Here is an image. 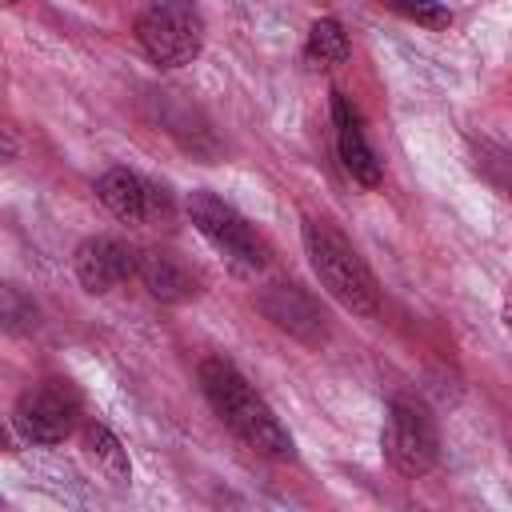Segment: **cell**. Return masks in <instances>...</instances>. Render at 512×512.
I'll list each match as a JSON object with an SVG mask.
<instances>
[{"label": "cell", "mask_w": 512, "mask_h": 512, "mask_svg": "<svg viewBox=\"0 0 512 512\" xmlns=\"http://www.w3.org/2000/svg\"><path fill=\"white\" fill-rule=\"evenodd\" d=\"M200 388L212 404V412L256 452H268V456H280L288 460L292 456V436L288 428L276 420V412L256 396V388L240 376V368L224 356H208L200 364Z\"/></svg>", "instance_id": "obj_1"}, {"label": "cell", "mask_w": 512, "mask_h": 512, "mask_svg": "<svg viewBox=\"0 0 512 512\" xmlns=\"http://www.w3.org/2000/svg\"><path fill=\"white\" fill-rule=\"evenodd\" d=\"M304 252H308V264H312L316 280L328 288L332 300H340L356 316H376V308H380L376 276L336 224L308 220L304 224Z\"/></svg>", "instance_id": "obj_2"}, {"label": "cell", "mask_w": 512, "mask_h": 512, "mask_svg": "<svg viewBox=\"0 0 512 512\" xmlns=\"http://www.w3.org/2000/svg\"><path fill=\"white\" fill-rule=\"evenodd\" d=\"M136 40L160 68L192 64L204 44V16L192 0H156L140 12Z\"/></svg>", "instance_id": "obj_3"}, {"label": "cell", "mask_w": 512, "mask_h": 512, "mask_svg": "<svg viewBox=\"0 0 512 512\" xmlns=\"http://www.w3.org/2000/svg\"><path fill=\"white\" fill-rule=\"evenodd\" d=\"M184 208H188L196 232H200L236 272H260V268H264V244H260V236L248 228V220H244L228 200H220V196L208 192V188H196V192L184 200Z\"/></svg>", "instance_id": "obj_4"}, {"label": "cell", "mask_w": 512, "mask_h": 512, "mask_svg": "<svg viewBox=\"0 0 512 512\" xmlns=\"http://www.w3.org/2000/svg\"><path fill=\"white\" fill-rule=\"evenodd\" d=\"M380 444H384L388 464L400 476H424L440 460V436H436L432 416L420 404H408V400H392Z\"/></svg>", "instance_id": "obj_5"}, {"label": "cell", "mask_w": 512, "mask_h": 512, "mask_svg": "<svg viewBox=\"0 0 512 512\" xmlns=\"http://www.w3.org/2000/svg\"><path fill=\"white\" fill-rule=\"evenodd\" d=\"M80 412V392L68 380H44L16 400V428L32 444H60Z\"/></svg>", "instance_id": "obj_6"}, {"label": "cell", "mask_w": 512, "mask_h": 512, "mask_svg": "<svg viewBox=\"0 0 512 512\" xmlns=\"http://www.w3.org/2000/svg\"><path fill=\"white\" fill-rule=\"evenodd\" d=\"M72 268H76V280L88 288V292H112L116 284H124L132 272H140V260L128 244L112 240V236H88L76 256H72Z\"/></svg>", "instance_id": "obj_7"}, {"label": "cell", "mask_w": 512, "mask_h": 512, "mask_svg": "<svg viewBox=\"0 0 512 512\" xmlns=\"http://www.w3.org/2000/svg\"><path fill=\"white\" fill-rule=\"evenodd\" d=\"M260 312L288 336H296L300 344H320L328 336V324H324V312L320 304L300 288V284H272L264 296H260Z\"/></svg>", "instance_id": "obj_8"}, {"label": "cell", "mask_w": 512, "mask_h": 512, "mask_svg": "<svg viewBox=\"0 0 512 512\" xmlns=\"http://www.w3.org/2000/svg\"><path fill=\"white\" fill-rule=\"evenodd\" d=\"M332 120H336V148H340V164L348 168L352 180L376 188L380 184V160L376 152L368 148L364 140V128H360V116L356 108L348 104L344 92H332Z\"/></svg>", "instance_id": "obj_9"}, {"label": "cell", "mask_w": 512, "mask_h": 512, "mask_svg": "<svg viewBox=\"0 0 512 512\" xmlns=\"http://www.w3.org/2000/svg\"><path fill=\"white\" fill-rule=\"evenodd\" d=\"M140 280L160 304H184L196 292V276L188 272V264L160 248L140 256Z\"/></svg>", "instance_id": "obj_10"}, {"label": "cell", "mask_w": 512, "mask_h": 512, "mask_svg": "<svg viewBox=\"0 0 512 512\" xmlns=\"http://www.w3.org/2000/svg\"><path fill=\"white\" fill-rule=\"evenodd\" d=\"M96 196L104 200V208L112 216H120L124 224H140L148 216V184L128 172V168H108L96 180Z\"/></svg>", "instance_id": "obj_11"}, {"label": "cell", "mask_w": 512, "mask_h": 512, "mask_svg": "<svg viewBox=\"0 0 512 512\" xmlns=\"http://www.w3.org/2000/svg\"><path fill=\"white\" fill-rule=\"evenodd\" d=\"M308 60L312 64H344L348 60V32L336 24V20H316L308 28Z\"/></svg>", "instance_id": "obj_12"}, {"label": "cell", "mask_w": 512, "mask_h": 512, "mask_svg": "<svg viewBox=\"0 0 512 512\" xmlns=\"http://www.w3.org/2000/svg\"><path fill=\"white\" fill-rule=\"evenodd\" d=\"M88 452H92V460L104 468L108 480L128 484V476H132V468H128V452L120 448V440H116L104 424H92V428H88Z\"/></svg>", "instance_id": "obj_13"}, {"label": "cell", "mask_w": 512, "mask_h": 512, "mask_svg": "<svg viewBox=\"0 0 512 512\" xmlns=\"http://www.w3.org/2000/svg\"><path fill=\"white\" fill-rule=\"evenodd\" d=\"M384 8L400 12L404 20H416L424 28H448L452 24V12L440 4V0H380Z\"/></svg>", "instance_id": "obj_14"}, {"label": "cell", "mask_w": 512, "mask_h": 512, "mask_svg": "<svg viewBox=\"0 0 512 512\" xmlns=\"http://www.w3.org/2000/svg\"><path fill=\"white\" fill-rule=\"evenodd\" d=\"M480 172L500 188V192H512V152L504 148H492V144H480Z\"/></svg>", "instance_id": "obj_15"}, {"label": "cell", "mask_w": 512, "mask_h": 512, "mask_svg": "<svg viewBox=\"0 0 512 512\" xmlns=\"http://www.w3.org/2000/svg\"><path fill=\"white\" fill-rule=\"evenodd\" d=\"M500 320H504V328H508V336H512V284L504 288V300H500Z\"/></svg>", "instance_id": "obj_16"}]
</instances>
